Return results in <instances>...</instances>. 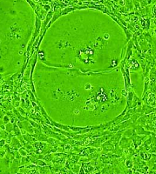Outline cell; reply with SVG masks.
<instances>
[{"label": "cell", "mask_w": 156, "mask_h": 174, "mask_svg": "<svg viewBox=\"0 0 156 174\" xmlns=\"http://www.w3.org/2000/svg\"><path fill=\"white\" fill-rule=\"evenodd\" d=\"M19 152H20V153L23 155V156H24V155H26V152H24V148H22V149H20L19 150Z\"/></svg>", "instance_id": "obj_1"}, {"label": "cell", "mask_w": 156, "mask_h": 174, "mask_svg": "<svg viewBox=\"0 0 156 174\" xmlns=\"http://www.w3.org/2000/svg\"><path fill=\"white\" fill-rule=\"evenodd\" d=\"M4 154H5V152H4V151H1V152H0V157L1 158H3L4 156Z\"/></svg>", "instance_id": "obj_2"}]
</instances>
